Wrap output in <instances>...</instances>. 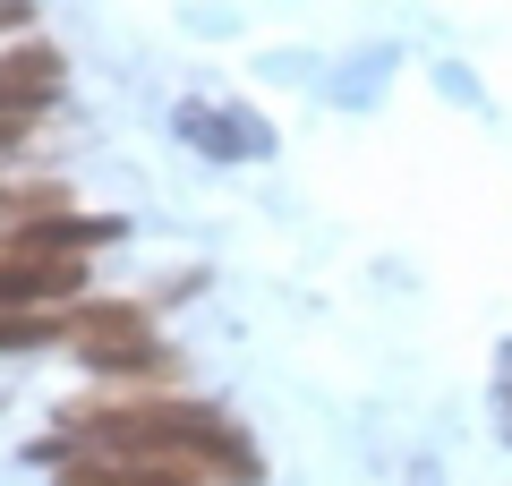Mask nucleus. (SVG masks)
Returning a JSON list of instances; mask_svg holds the SVG:
<instances>
[{
    "label": "nucleus",
    "instance_id": "1",
    "mask_svg": "<svg viewBox=\"0 0 512 486\" xmlns=\"http://www.w3.org/2000/svg\"><path fill=\"white\" fill-rule=\"evenodd\" d=\"M52 452H154L197 478H256V444L205 401H111V410H69Z\"/></svg>",
    "mask_w": 512,
    "mask_h": 486
},
{
    "label": "nucleus",
    "instance_id": "2",
    "mask_svg": "<svg viewBox=\"0 0 512 486\" xmlns=\"http://www.w3.org/2000/svg\"><path fill=\"white\" fill-rule=\"evenodd\" d=\"M111 214H52V222H9L0 231V307H77L86 290V248L111 239Z\"/></svg>",
    "mask_w": 512,
    "mask_h": 486
},
{
    "label": "nucleus",
    "instance_id": "3",
    "mask_svg": "<svg viewBox=\"0 0 512 486\" xmlns=\"http://www.w3.org/2000/svg\"><path fill=\"white\" fill-rule=\"evenodd\" d=\"M69 350L103 376H154L163 367V333L137 299H77L69 307Z\"/></svg>",
    "mask_w": 512,
    "mask_h": 486
},
{
    "label": "nucleus",
    "instance_id": "4",
    "mask_svg": "<svg viewBox=\"0 0 512 486\" xmlns=\"http://www.w3.org/2000/svg\"><path fill=\"white\" fill-rule=\"evenodd\" d=\"M60 486H214L180 461H154V452H52Z\"/></svg>",
    "mask_w": 512,
    "mask_h": 486
},
{
    "label": "nucleus",
    "instance_id": "5",
    "mask_svg": "<svg viewBox=\"0 0 512 486\" xmlns=\"http://www.w3.org/2000/svg\"><path fill=\"white\" fill-rule=\"evenodd\" d=\"M60 94V52L26 43V52H0V120H26Z\"/></svg>",
    "mask_w": 512,
    "mask_h": 486
},
{
    "label": "nucleus",
    "instance_id": "6",
    "mask_svg": "<svg viewBox=\"0 0 512 486\" xmlns=\"http://www.w3.org/2000/svg\"><path fill=\"white\" fill-rule=\"evenodd\" d=\"M52 342H69V307H0V359L9 350H52Z\"/></svg>",
    "mask_w": 512,
    "mask_h": 486
},
{
    "label": "nucleus",
    "instance_id": "7",
    "mask_svg": "<svg viewBox=\"0 0 512 486\" xmlns=\"http://www.w3.org/2000/svg\"><path fill=\"white\" fill-rule=\"evenodd\" d=\"M26 18H35V0H0V35H18Z\"/></svg>",
    "mask_w": 512,
    "mask_h": 486
},
{
    "label": "nucleus",
    "instance_id": "8",
    "mask_svg": "<svg viewBox=\"0 0 512 486\" xmlns=\"http://www.w3.org/2000/svg\"><path fill=\"white\" fill-rule=\"evenodd\" d=\"M495 410H504V435H512V350H504V376H495Z\"/></svg>",
    "mask_w": 512,
    "mask_h": 486
}]
</instances>
